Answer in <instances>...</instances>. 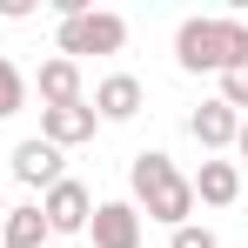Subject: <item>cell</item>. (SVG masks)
<instances>
[{"label":"cell","mask_w":248,"mask_h":248,"mask_svg":"<svg viewBox=\"0 0 248 248\" xmlns=\"http://www.w3.org/2000/svg\"><path fill=\"white\" fill-rule=\"evenodd\" d=\"M174 61H181V74H228L235 61H248V20H235V14H195V20H181Z\"/></svg>","instance_id":"6da1fadb"},{"label":"cell","mask_w":248,"mask_h":248,"mask_svg":"<svg viewBox=\"0 0 248 248\" xmlns=\"http://www.w3.org/2000/svg\"><path fill=\"white\" fill-rule=\"evenodd\" d=\"M127 181H134V215H148L161 228H181L195 215V188H188V174L168 161L161 148H141L127 161Z\"/></svg>","instance_id":"7a4b0ae2"},{"label":"cell","mask_w":248,"mask_h":248,"mask_svg":"<svg viewBox=\"0 0 248 248\" xmlns=\"http://www.w3.org/2000/svg\"><path fill=\"white\" fill-rule=\"evenodd\" d=\"M61 61H81V54H121L127 47V20L121 14H108V7H87L74 20H61Z\"/></svg>","instance_id":"3957f363"},{"label":"cell","mask_w":248,"mask_h":248,"mask_svg":"<svg viewBox=\"0 0 248 248\" xmlns=\"http://www.w3.org/2000/svg\"><path fill=\"white\" fill-rule=\"evenodd\" d=\"M41 215H47L54 235H87V221H94V195H87L74 174H61V181L41 195Z\"/></svg>","instance_id":"277c9868"},{"label":"cell","mask_w":248,"mask_h":248,"mask_svg":"<svg viewBox=\"0 0 248 248\" xmlns=\"http://www.w3.org/2000/svg\"><path fill=\"white\" fill-rule=\"evenodd\" d=\"M94 101H74V108H41V141L47 148H81V141H94Z\"/></svg>","instance_id":"5b68a950"},{"label":"cell","mask_w":248,"mask_h":248,"mask_svg":"<svg viewBox=\"0 0 248 248\" xmlns=\"http://www.w3.org/2000/svg\"><path fill=\"white\" fill-rule=\"evenodd\" d=\"M87 242L94 248H141V215H134V202H94Z\"/></svg>","instance_id":"8992f818"},{"label":"cell","mask_w":248,"mask_h":248,"mask_svg":"<svg viewBox=\"0 0 248 248\" xmlns=\"http://www.w3.org/2000/svg\"><path fill=\"white\" fill-rule=\"evenodd\" d=\"M141 101H148V94H141L134 74H108V81L94 87V121H134Z\"/></svg>","instance_id":"52a82bcc"},{"label":"cell","mask_w":248,"mask_h":248,"mask_svg":"<svg viewBox=\"0 0 248 248\" xmlns=\"http://www.w3.org/2000/svg\"><path fill=\"white\" fill-rule=\"evenodd\" d=\"M34 87H41V108H74V101H87L81 94V61H41V74H34Z\"/></svg>","instance_id":"ba28073f"},{"label":"cell","mask_w":248,"mask_h":248,"mask_svg":"<svg viewBox=\"0 0 248 248\" xmlns=\"http://www.w3.org/2000/svg\"><path fill=\"white\" fill-rule=\"evenodd\" d=\"M14 181H27V188H54V181H61V148H47L41 134L20 141V148H14Z\"/></svg>","instance_id":"9c48e42d"},{"label":"cell","mask_w":248,"mask_h":248,"mask_svg":"<svg viewBox=\"0 0 248 248\" xmlns=\"http://www.w3.org/2000/svg\"><path fill=\"white\" fill-rule=\"evenodd\" d=\"M188 134H195L202 148H235V134H242V114H235V108H221V101H202V108L188 114Z\"/></svg>","instance_id":"30bf717a"},{"label":"cell","mask_w":248,"mask_h":248,"mask_svg":"<svg viewBox=\"0 0 248 248\" xmlns=\"http://www.w3.org/2000/svg\"><path fill=\"white\" fill-rule=\"evenodd\" d=\"M188 188H195V202L228 208L235 195H242V168L235 161H202V174H188Z\"/></svg>","instance_id":"8fae6325"},{"label":"cell","mask_w":248,"mask_h":248,"mask_svg":"<svg viewBox=\"0 0 248 248\" xmlns=\"http://www.w3.org/2000/svg\"><path fill=\"white\" fill-rule=\"evenodd\" d=\"M54 228H47V215H41V202H27V208H7L0 215V248H41Z\"/></svg>","instance_id":"7c38bea8"},{"label":"cell","mask_w":248,"mask_h":248,"mask_svg":"<svg viewBox=\"0 0 248 248\" xmlns=\"http://www.w3.org/2000/svg\"><path fill=\"white\" fill-rule=\"evenodd\" d=\"M20 108H27V74H20V67L0 54V121H14Z\"/></svg>","instance_id":"4fadbf2b"},{"label":"cell","mask_w":248,"mask_h":248,"mask_svg":"<svg viewBox=\"0 0 248 248\" xmlns=\"http://www.w3.org/2000/svg\"><path fill=\"white\" fill-rule=\"evenodd\" d=\"M215 101H221V108H235V114L248 108V61H235V67L221 74V94H215Z\"/></svg>","instance_id":"5bb4252c"},{"label":"cell","mask_w":248,"mask_h":248,"mask_svg":"<svg viewBox=\"0 0 248 248\" xmlns=\"http://www.w3.org/2000/svg\"><path fill=\"white\" fill-rule=\"evenodd\" d=\"M168 248H221L208 228H195V221H181V228H168Z\"/></svg>","instance_id":"9a60e30c"},{"label":"cell","mask_w":248,"mask_h":248,"mask_svg":"<svg viewBox=\"0 0 248 248\" xmlns=\"http://www.w3.org/2000/svg\"><path fill=\"white\" fill-rule=\"evenodd\" d=\"M235 148H242V155H248V121H242V134H235Z\"/></svg>","instance_id":"2e32d148"},{"label":"cell","mask_w":248,"mask_h":248,"mask_svg":"<svg viewBox=\"0 0 248 248\" xmlns=\"http://www.w3.org/2000/svg\"><path fill=\"white\" fill-rule=\"evenodd\" d=\"M0 215H7V208H0Z\"/></svg>","instance_id":"e0dca14e"}]
</instances>
